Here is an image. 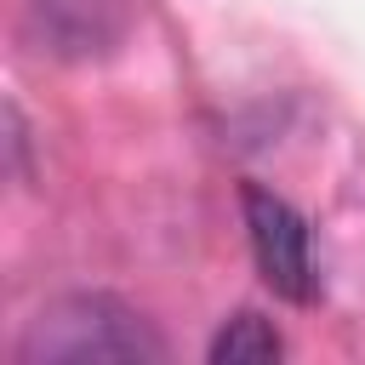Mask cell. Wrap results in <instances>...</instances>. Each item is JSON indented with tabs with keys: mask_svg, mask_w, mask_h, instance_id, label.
Masks as SVG:
<instances>
[{
	"mask_svg": "<svg viewBox=\"0 0 365 365\" xmlns=\"http://www.w3.org/2000/svg\"><path fill=\"white\" fill-rule=\"evenodd\" d=\"M211 365H262V359H279L285 354V336L262 319V314H234V319H222V331L211 336Z\"/></svg>",
	"mask_w": 365,
	"mask_h": 365,
	"instance_id": "obj_3",
	"label": "cell"
},
{
	"mask_svg": "<svg viewBox=\"0 0 365 365\" xmlns=\"http://www.w3.org/2000/svg\"><path fill=\"white\" fill-rule=\"evenodd\" d=\"M245 234H251V257H257V274L262 285L279 297V302H314L319 291V274H314V240H308V222L291 200L268 194V188H245Z\"/></svg>",
	"mask_w": 365,
	"mask_h": 365,
	"instance_id": "obj_2",
	"label": "cell"
},
{
	"mask_svg": "<svg viewBox=\"0 0 365 365\" xmlns=\"http://www.w3.org/2000/svg\"><path fill=\"white\" fill-rule=\"evenodd\" d=\"M165 342L154 325L103 291H74L40 308L17 342V365H154Z\"/></svg>",
	"mask_w": 365,
	"mask_h": 365,
	"instance_id": "obj_1",
	"label": "cell"
}]
</instances>
